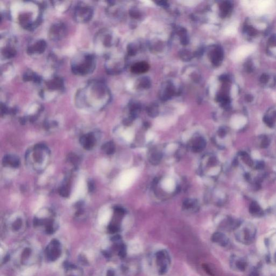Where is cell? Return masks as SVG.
Returning a JSON list of instances; mask_svg holds the SVG:
<instances>
[{"label":"cell","instance_id":"cell-1","mask_svg":"<svg viewBox=\"0 0 276 276\" xmlns=\"http://www.w3.org/2000/svg\"><path fill=\"white\" fill-rule=\"evenodd\" d=\"M109 100V91L104 83L93 80L80 89L76 98L77 106L80 108L99 110L106 105Z\"/></svg>","mask_w":276,"mask_h":276},{"label":"cell","instance_id":"cell-2","mask_svg":"<svg viewBox=\"0 0 276 276\" xmlns=\"http://www.w3.org/2000/svg\"><path fill=\"white\" fill-rule=\"evenodd\" d=\"M96 65L95 55L82 52L76 55L71 61V70L75 75L86 76L93 72Z\"/></svg>","mask_w":276,"mask_h":276},{"label":"cell","instance_id":"cell-3","mask_svg":"<svg viewBox=\"0 0 276 276\" xmlns=\"http://www.w3.org/2000/svg\"><path fill=\"white\" fill-rule=\"evenodd\" d=\"M50 152L44 144L36 145L26 153L28 164L36 171H41L45 167L49 158Z\"/></svg>","mask_w":276,"mask_h":276},{"label":"cell","instance_id":"cell-4","mask_svg":"<svg viewBox=\"0 0 276 276\" xmlns=\"http://www.w3.org/2000/svg\"><path fill=\"white\" fill-rule=\"evenodd\" d=\"M1 55L5 59H10L17 54V41L15 37L9 34L1 36Z\"/></svg>","mask_w":276,"mask_h":276},{"label":"cell","instance_id":"cell-5","mask_svg":"<svg viewBox=\"0 0 276 276\" xmlns=\"http://www.w3.org/2000/svg\"><path fill=\"white\" fill-rule=\"evenodd\" d=\"M73 15L77 22H87L93 17V9L91 5L84 2H80L75 7Z\"/></svg>","mask_w":276,"mask_h":276},{"label":"cell","instance_id":"cell-6","mask_svg":"<svg viewBox=\"0 0 276 276\" xmlns=\"http://www.w3.org/2000/svg\"><path fill=\"white\" fill-rule=\"evenodd\" d=\"M43 86L44 87L41 91V96L45 94L47 91L49 94L62 91L64 89V83L62 78L56 76L45 82Z\"/></svg>","mask_w":276,"mask_h":276},{"label":"cell","instance_id":"cell-7","mask_svg":"<svg viewBox=\"0 0 276 276\" xmlns=\"http://www.w3.org/2000/svg\"><path fill=\"white\" fill-rule=\"evenodd\" d=\"M156 261L160 274H166L168 270L170 263V258L167 251L164 250L158 251L156 254Z\"/></svg>","mask_w":276,"mask_h":276},{"label":"cell","instance_id":"cell-8","mask_svg":"<svg viewBox=\"0 0 276 276\" xmlns=\"http://www.w3.org/2000/svg\"><path fill=\"white\" fill-rule=\"evenodd\" d=\"M67 32V27L62 22L56 23L50 28V38L53 41H59L62 39Z\"/></svg>","mask_w":276,"mask_h":276},{"label":"cell","instance_id":"cell-9","mask_svg":"<svg viewBox=\"0 0 276 276\" xmlns=\"http://www.w3.org/2000/svg\"><path fill=\"white\" fill-rule=\"evenodd\" d=\"M47 47V43L42 39L36 40L30 44L27 48V53L29 55H40L44 52Z\"/></svg>","mask_w":276,"mask_h":276},{"label":"cell","instance_id":"cell-10","mask_svg":"<svg viewBox=\"0 0 276 276\" xmlns=\"http://www.w3.org/2000/svg\"><path fill=\"white\" fill-rule=\"evenodd\" d=\"M97 141L96 136L94 133L91 132L83 135L80 138V143L85 149L90 150L92 149Z\"/></svg>","mask_w":276,"mask_h":276},{"label":"cell","instance_id":"cell-11","mask_svg":"<svg viewBox=\"0 0 276 276\" xmlns=\"http://www.w3.org/2000/svg\"><path fill=\"white\" fill-rule=\"evenodd\" d=\"M254 49L255 47L254 45H245L240 47L236 52L235 57L236 60H241L243 59L253 52Z\"/></svg>","mask_w":276,"mask_h":276},{"label":"cell","instance_id":"cell-12","mask_svg":"<svg viewBox=\"0 0 276 276\" xmlns=\"http://www.w3.org/2000/svg\"><path fill=\"white\" fill-rule=\"evenodd\" d=\"M3 164L8 167L18 168L20 165V160L18 157L14 155L8 154L3 157Z\"/></svg>","mask_w":276,"mask_h":276},{"label":"cell","instance_id":"cell-13","mask_svg":"<svg viewBox=\"0 0 276 276\" xmlns=\"http://www.w3.org/2000/svg\"><path fill=\"white\" fill-rule=\"evenodd\" d=\"M206 146V141L203 138L197 137L192 141V148L193 151L195 153L202 152Z\"/></svg>","mask_w":276,"mask_h":276},{"label":"cell","instance_id":"cell-14","mask_svg":"<svg viewBox=\"0 0 276 276\" xmlns=\"http://www.w3.org/2000/svg\"><path fill=\"white\" fill-rule=\"evenodd\" d=\"M212 241L220 246L225 247L229 244V239L224 234L221 232H215L212 237Z\"/></svg>","mask_w":276,"mask_h":276},{"label":"cell","instance_id":"cell-15","mask_svg":"<svg viewBox=\"0 0 276 276\" xmlns=\"http://www.w3.org/2000/svg\"><path fill=\"white\" fill-rule=\"evenodd\" d=\"M23 78L25 82H33L38 84H41L42 83V78L31 70L26 71L23 75Z\"/></svg>","mask_w":276,"mask_h":276},{"label":"cell","instance_id":"cell-16","mask_svg":"<svg viewBox=\"0 0 276 276\" xmlns=\"http://www.w3.org/2000/svg\"><path fill=\"white\" fill-rule=\"evenodd\" d=\"M149 69V65L144 62L138 63L133 65L131 67V71L135 73L140 74L147 72Z\"/></svg>","mask_w":276,"mask_h":276},{"label":"cell","instance_id":"cell-17","mask_svg":"<svg viewBox=\"0 0 276 276\" xmlns=\"http://www.w3.org/2000/svg\"><path fill=\"white\" fill-rule=\"evenodd\" d=\"M246 122V118L243 116H237L234 118L232 122V125L236 128H241L243 127Z\"/></svg>","mask_w":276,"mask_h":276},{"label":"cell","instance_id":"cell-18","mask_svg":"<svg viewBox=\"0 0 276 276\" xmlns=\"http://www.w3.org/2000/svg\"><path fill=\"white\" fill-rule=\"evenodd\" d=\"M115 144L113 142L109 141L105 143L102 147L103 151L107 155H111L115 152Z\"/></svg>","mask_w":276,"mask_h":276},{"label":"cell","instance_id":"cell-19","mask_svg":"<svg viewBox=\"0 0 276 276\" xmlns=\"http://www.w3.org/2000/svg\"><path fill=\"white\" fill-rule=\"evenodd\" d=\"M161 153L159 151L152 152L149 157V161L153 164H157L159 163L162 159Z\"/></svg>","mask_w":276,"mask_h":276},{"label":"cell","instance_id":"cell-20","mask_svg":"<svg viewBox=\"0 0 276 276\" xmlns=\"http://www.w3.org/2000/svg\"><path fill=\"white\" fill-rule=\"evenodd\" d=\"M257 13H262L266 8L269 7L271 5V1H257Z\"/></svg>","mask_w":276,"mask_h":276},{"label":"cell","instance_id":"cell-21","mask_svg":"<svg viewBox=\"0 0 276 276\" xmlns=\"http://www.w3.org/2000/svg\"><path fill=\"white\" fill-rule=\"evenodd\" d=\"M233 263H235L236 268L239 271H245V270L246 268L247 263L243 259H238L235 261L233 260Z\"/></svg>","mask_w":276,"mask_h":276},{"label":"cell","instance_id":"cell-22","mask_svg":"<svg viewBox=\"0 0 276 276\" xmlns=\"http://www.w3.org/2000/svg\"><path fill=\"white\" fill-rule=\"evenodd\" d=\"M197 206V201L193 199H187L183 202V206L184 209H190L195 208Z\"/></svg>","mask_w":276,"mask_h":276},{"label":"cell","instance_id":"cell-23","mask_svg":"<svg viewBox=\"0 0 276 276\" xmlns=\"http://www.w3.org/2000/svg\"><path fill=\"white\" fill-rule=\"evenodd\" d=\"M59 193L60 195L63 197H67L69 195V187L67 184L63 185L61 187H60L59 189Z\"/></svg>","mask_w":276,"mask_h":276},{"label":"cell","instance_id":"cell-24","mask_svg":"<svg viewBox=\"0 0 276 276\" xmlns=\"http://www.w3.org/2000/svg\"><path fill=\"white\" fill-rule=\"evenodd\" d=\"M69 159L70 162H71L72 164H77L80 161L79 157L75 154H71L69 156Z\"/></svg>","mask_w":276,"mask_h":276},{"label":"cell","instance_id":"cell-25","mask_svg":"<svg viewBox=\"0 0 276 276\" xmlns=\"http://www.w3.org/2000/svg\"><path fill=\"white\" fill-rule=\"evenodd\" d=\"M148 115H151V117H155L157 114V111L155 107H152L148 109Z\"/></svg>","mask_w":276,"mask_h":276},{"label":"cell","instance_id":"cell-26","mask_svg":"<svg viewBox=\"0 0 276 276\" xmlns=\"http://www.w3.org/2000/svg\"><path fill=\"white\" fill-rule=\"evenodd\" d=\"M250 276H259L258 270L257 269H254L252 271H251V273L250 274Z\"/></svg>","mask_w":276,"mask_h":276},{"label":"cell","instance_id":"cell-27","mask_svg":"<svg viewBox=\"0 0 276 276\" xmlns=\"http://www.w3.org/2000/svg\"><path fill=\"white\" fill-rule=\"evenodd\" d=\"M142 86L144 87H146V86L148 87V86H149V82H148V80H146V79H144V81L142 83Z\"/></svg>","mask_w":276,"mask_h":276},{"label":"cell","instance_id":"cell-28","mask_svg":"<svg viewBox=\"0 0 276 276\" xmlns=\"http://www.w3.org/2000/svg\"><path fill=\"white\" fill-rule=\"evenodd\" d=\"M252 156L255 159H259L260 157V155L259 154L258 152L255 151L252 153Z\"/></svg>","mask_w":276,"mask_h":276},{"label":"cell","instance_id":"cell-29","mask_svg":"<svg viewBox=\"0 0 276 276\" xmlns=\"http://www.w3.org/2000/svg\"><path fill=\"white\" fill-rule=\"evenodd\" d=\"M89 189L90 190V191H92L94 189V185L91 182H90L89 183Z\"/></svg>","mask_w":276,"mask_h":276},{"label":"cell","instance_id":"cell-30","mask_svg":"<svg viewBox=\"0 0 276 276\" xmlns=\"http://www.w3.org/2000/svg\"><path fill=\"white\" fill-rule=\"evenodd\" d=\"M258 26L259 29H264L265 28V27H266L265 25L264 24H263V23H261V24H259Z\"/></svg>","mask_w":276,"mask_h":276}]
</instances>
